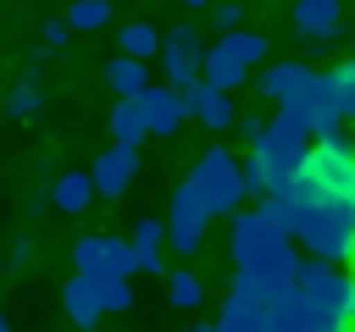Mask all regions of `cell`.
<instances>
[{"label": "cell", "mask_w": 355, "mask_h": 332, "mask_svg": "<svg viewBox=\"0 0 355 332\" xmlns=\"http://www.w3.org/2000/svg\"><path fill=\"white\" fill-rule=\"evenodd\" d=\"M189 105H194V122H200V127H211V133L239 127L233 94H222V89H211V83H194V89H189Z\"/></svg>", "instance_id": "2e32d148"}, {"label": "cell", "mask_w": 355, "mask_h": 332, "mask_svg": "<svg viewBox=\"0 0 355 332\" xmlns=\"http://www.w3.org/2000/svg\"><path fill=\"white\" fill-rule=\"evenodd\" d=\"M305 83H311V61H266V66L255 72V94H261L266 105H277V111H283Z\"/></svg>", "instance_id": "4fadbf2b"}, {"label": "cell", "mask_w": 355, "mask_h": 332, "mask_svg": "<svg viewBox=\"0 0 355 332\" xmlns=\"http://www.w3.org/2000/svg\"><path fill=\"white\" fill-rule=\"evenodd\" d=\"M333 326H349L355 332V271L349 266H322V260H305L300 282H294Z\"/></svg>", "instance_id": "8992f818"}, {"label": "cell", "mask_w": 355, "mask_h": 332, "mask_svg": "<svg viewBox=\"0 0 355 332\" xmlns=\"http://www.w3.org/2000/svg\"><path fill=\"white\" fill-rule=\"evenodd\" d=\"M61 17L72 22V33H100L111 22V0H72Z\"/></svg>", "instance_id": "cb8c5ba5"}, {"label": "cell", "mask_w": 355, "mask_h": 332, "mask_svg": "<svg viewBox=\"0 0 355 332\" xmlns=\"http://www.w3.org/2000/svg\"><path fill=\"white\" fill-rule=\"evenodd\" d=\"M189 332H216V321H205V326H189Z\"/></svg>", "instance_id": "d6a6232c"}, {"label": "cell", "mask_w": 355, "mask_h": 332, "mask_svg": "<svg viewBox=\"0 0 355 332\" xmlns=\"http://www.w3.org/2000/svg\"><path fill=\"white\" fill-rule=\"evenodd\" d=\"M200 299H205V282L194 277V271H166V304L172 310H200Z\"/></svg>", "instance_id": "603a6c76"}, {"label": "cell", "mask_w": 355, "mask_h": 332, "mask_svg": "<svg viewBox=\"0 0 355 332\" xmlns=\"http://www.w3.org/2000/svg\"><path fill=\"white\" fill-rule=\"evenodd\" d=\"M89 172H94V194L100 199H122L133 188V177H139V149L133 144H111V149H100V160Z\"/></svg>", "instance_id": "8fae6325"}, {"label": "cell", "mask_w": 355, "mask_h": 332, "mask_svg": "<svg viewBox=\"0 0 355 332\" xmlns=\"http://www.w3.org/2000/svg\"><path fill=\"white\" fill-rule=\"evenodd\" d=\"M183 188L211 210V216H239L244 210V160H233V149H222V144H205L200 149V160L189 166V177H183Z\"/></svg>", "instance_id": "3957f363"}, {"label": "cell", "mask_w": 355, "mask_h": 332, "mask_svg": "<svg viewBox=\"0 0 355 332\" xmlns=\"http://www.w3.org/2000/svg\"><path fill=\"white\" fill-rule=\"evenodd\" d=\"M161 44H166V33H155L150 22H122V28H116V55H133V61H161Z\"/></svg>", "instance_id": "ffe728a7"}, {"label": "cell", "mask_w": 355, "mask_h": 332, "mask_svg": "<svg viewBox=\"0 0 355 332\" xmlns=\"http://www.w3.org/2000/svg\"><path fill=\"white\" fill-rule=\"evenodd\" d=\"M67 33H72V22H67V17H44V50H61V44H67Z\"/></svg>", "instance_id": "f1b7e54d"}, {"label": "cell", "mask_w": 355, "mask_h": 332, "mask_svg": "<svg viewBox=\"0 0 355 332\" xmlns=\"http://www.w3.org/2000/svg\"><path fill=\"white\" fill-rule=\"evenodd\" d=\"M139 271V255H133V238H116V232H105V249H100V277H133Z\"/></svg>", "instance_id": "7402d4cb"}, {"label": "cell", "mask_w": 355, "mask_h": 332, "mask_svg": "<svg viewBox=\"0 0 355 332\" xmlns=\"http://www.w3.org/2000/svg\"><path fill=\"white\" fill-rule=\"evenodd\" d=\"M211 22H216V33H239L244 28V6L239 0H216L211 6Z\"/></svg>", "instance_id": "4316f807"}, {"label": "cell", "mask_w": 355, "mask_h": 332, "mask_svg": "<svg viewBox=\"0 0 355 332\" xmlns=\"http://www.w3.org/2000/svg\"><path fill=\"white\" fill-rule=\"evenodd\" d=\"M227 255H233V277L255 282L266 299H272L277 288H294V282H300V271H305L300 243H294V238H283V232H266V227H261V216H255V205L233 216Z\"/></svg>", "instance_id": "6da1fadb"}, {"label": "cell", "mask_w": 355, "mask_h": 332, "mask_svg": "<svg viewBox=\"0 0 355 332\" xmlns=\"http://www.w3.org/2000/svg\"><path fill=\"white\" fill-rule=\"evenodd\" d=\"M311 155H316V144H311L294 122H283V116H272L266 138L250 149V160L261 166V177H266V188H272V194H294V188H300V177L311 172Z\"/></svg>", "instance_id": "277c9868"}, {"label": "cell", "mask_w": 355, "mask_h": 332, "mask_svg": "<svg viewBox=\"0 0 355 332\" xmlns=\"http://www.w3.org/2000/svg\"><path fill=\"white\" fill-rule=\"evenodd\" d=\"M89 199H100V194H94V172H61V177L50 183V205H55L61 216H83Z\"/></svg>", "instance_id": "e0dca14e"}, {"label": "cell", "mask_w": 355, "mask_h": 332, "mask_svg": "<svg viewBox=\"0 0 355 332\" xmlns=\"http://www.w3.org/2000/svg\"><path fill=\"white\" fill-rule=\"evenodd\" d=\"M28 260H33V238H17L11 243V266H28Z\"/></svg>", "instance_id": "4dcf8cb0"}, {"label": "cell", "mask_w": 355, "mask_h": 332, "mask_svg": "<svg viewBox=\"0 0 355 332\" xmlns=\"http://www.w3.org/2000/svg\"><path fill=\"white\" fill-rule=\"evenodd\" d=\"M266 33H255V28H239V33H216V44H211V55L216 61H233V66H244V72H255L261 61H266Z\"/></svg>", "instance_id": "9a60e30c"}, {"label": "cell", "mask_w": 355, "mask_h": 332, "mask_svg": "<svg viewBox=\"0 0 355 332\" xmlns=\"http://www.w3.org/2000/svg\"><path fill=\"white\" fill-rule=\"evenodd\" d=\"M105 83L116 89V100H139L150 89V61H133V55H111L105 61Z\"/></svg>", "instance_id": "ac0fdd59"}, {"label": "cell", "mask_w": 355, "mask_h": 332, "mask_svg": "<svg viewBox=\"0 0 355 332\" xmlns=\"http://www.w3.org/2000/svg\"><path fill=\"white\" fill-rule=\"evenodd\" d=\"M0 332H11V315H6V310H0Z\"/></svg>", "instance_id": "836d02e7"}, {"label": "cell", "mask_w": 355, "mask_h": 332, "mask_svg": "<svg viewBox=\"0 0 355 332\" xmlns=\"http://www.w3.org/2000/svg\"><path fill=\"white\" fill-rule=\"evenodd\" d=\"M205 39H200V28L194 22H178L172 33H166V44H161V83H172V89H194V83H205Z\"/></svg>", "instance_id": "52a82bcc"}, {"label": "cell", "mask_w": 355, "mask_h": 332, "mask_svg": "<svg viewBox=\"0 0 355 332\" xmlns=\"http://www.w3.org/2000/svg\"><path fill=\"white\" fill-rule=\"evenodd\" d=\"M266 127H272V122H266V116H239V127H233V133H239V138H244V144H250V149H255V144H261V138H266Z\"/></svg>", "instance_id": "83f0119b"}, {"label": "cell", "mask_w": 355, "mask_h": 332, "mask_svg": "<svg viewBox=\"0 0 355 332\" xmlns=\"http://www.w3.org/2000/svg\"><path fill=\"white\" fill-rule=\"evenodd\" d=\"M178 6H194V11H211L216 0H178Z\"/></svg>", "instance_id": "1f68e13d"}, {"label": "cell", "mask_w": 355, "mask_h": 332, "mask_svg": "<svg viewBox=\"0 0 355 332\" xmlns=\"http://www.w3.org/2000/svg\"><path fill=\"white\" fill-rule=\"evenodd\" d=\"M349 271H355V266H349Z\"/></svg>", "instance_id": "e575fe53"}, {"label": "cell", "mask_w": 355, "mask_h": 332, "mask_svg": "<svg viewBox=\"0 0 355 332\" xmlns=\"http://www.w3.org/2000/svg\"><path fill=\"white\" fill-rule=\"evenodd\" d=\"M288 22H294L300 39L333 44V39L344 33V6H338V0H294V6H288Z\"/></svg>", "instance_id": "7c38bea8"}, {"label": "cell", "mask_w": 355, "mask_h": 332, "mask_svg": "<svg viewBox=\"0 0 355 332\" xmlns=\"http://www.w3.org/2000/svg\"><path fill=\"white\" fill-rule=\"evenodd\" d=\"M161 243H166V216H144V221H133V255H139V271H166Z\"/></svg>", "instance_id": "d6986e66"}, {"label": "cell", "mask_w": 355, "mask_h": 332, "mask_svg": "<svg viewBox=\"0 0 355 332\" xmlns=\"http://www.w3.org/2000/svg\"><path fill=\"white\" fill-rule=\"evenodd\" d=\"M205 227H211V210L178 183V188H172V205H166V243H172L178 255H200V249H205Z\"/></svg>", "instance_id": "ba28073f"}, {"label": "cell", "mask_w": 355, "mask_h": 332, "mask_svg": "<svg viewBox=\"0 0 355 332\" xmlns=\"http://www.w3.org/2000/svg\"><path fill=\"white\" fill-rule=\"evenodd\" d=\"M100 249H105V232H83V238H72V271L100 277Z\"/></svg>", "instance_id": "d4e9b609"}, {"label": "cell", "mask_w": 355, "mask_h": 332, "mask_svg": "<svg viewBox=\"0 0 355 332\" xmlns=\"http://www.w3.org/2000/svg\"><path fill=\"white\" fill-rule=\"evenodd\" d=\"M61 315L78 326V332H94L111 310H105V293H100V277H83V271H72L67 282H61Z\"/></svg>", "instance_id": "30bf717a"}, {"label": "cell", "mask_w": 355, "mask_h": 332, "mask_svg": "<svg viewBox=\"0 0 355 332\" xmlns=\"http://www.w3.org/2000/svg\"><path fill=\"white\" fill-rule=\"evenodd\" d=\"M44 55H50V50H39V55L22 66V77L11 83V94L0 100V105H6V116H17V122L39 116V105H44V89H39V77H44Z\"/></svg>", "instance_id": "5bb4252c"}, {"label": "cell", "mask_w": 355, "mask_h": 332, "mask_svg": "<svg viewBox=\"0 0 355 332\" xmlns=\"http://www.w3.org/2000/svg\"><path fill=\"white\" fill-rule=\"evenodd\" d=\"M272 116H283V122H294L311 144H322V138H333V133H344V89H338V72H311V83L283 105V111H272Z\"/></svg>", "instance_id": "5b68a950"}, {"label": "cell", "mask_w": 355, "mask_h": 332, "mask_svg": "<svg viewBox=\"0 0 355 332\" xmlns=\"http://www.w3.org/2000/svg\"><path fill=\"white\" fill-rule=\"evenodd\" d=\"M288 199V194H283ZM294 210V243L305 260H322V266H355V210L349 205H333V199H288Z\"/></svg>", "instance_id": "7a4b0ae2"}, {"label": "cell", "mask_w": 355, "mask_h": 332, "mask_svg": "<svg viewBox=\"0 0 355 332\" xmlns=\"http://www.w3.org/2000/svg\"><path fill=\"white\" fill-rule=\"evenodd\" d=\"M139 111H144V122H150V138H172V133L194 116L189 94L172 89V83H150V89L139 94Z\"/></svg>", "instance_id": "9c48e42d"}, {"label": "cell", "mask_w": 355, "mask_h": 332, "mask_svg": "<svg viewBox=\"0 0 355 332\" xmlns=\"http://www.w3.org/2000/svg\"><path fill=\"white\" fill-rule=\"evenodd\" d=\"M150 138V122H144V111H139V100H116L111 105V144H144Z\"/></svg>", "instance_id": "44dd1931"}, {"label": "cell", "mask_w": 355, "mask_h": 332, "mask_svg": "<svg viewBox=\"0 0 355 332\" xmlns=\"http://www.w3.org/2000/svg\"><path fill=\"white\" fill-rule=\"evenodd\" d=\"M100 293H105V310L116 315V310H133V282H122V277H100Z\"/></svg>", "instance_id": "484cf974"}, {"label": "cell", "mask_w": 355, "mask_h": 332, "mask_svg": "<svg viewBox=\"0 0 355 332\" xmlns=\"http://www.w3.org/2000/svg\"><path fill=\"white\" fill-rule=\"evenodd\" d=\"M338 89H344V116L355 122V61H344V66H338Z\"/></svg>", "instance_id": "f546056e"}]
</instances>
